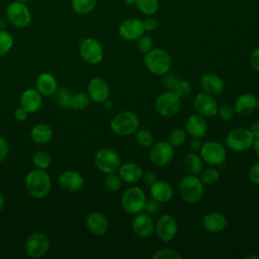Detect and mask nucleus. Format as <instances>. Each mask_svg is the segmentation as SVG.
Segmentation results:
<instances>
[{"instance_id":"nucleus-1","label":"nucleus","mask_w":259,"mask_h":259,"mask_svg":"<svg viewBox=\"0 0 259 259\" xmlns=\"http://www.w3.org/2000/svg\"><path fill=\"white\" fill-rule=\"evenodd\" d=\"M24 187L27 193L34 198H44L48 196L52 188L50 174L44 169L29 171L24 178Z\"/></svg>"},{"instance_id":"nucleus-2","label":"nucleus","mask_w":259,"mask_h":259,"mask_svg":"<svg viewBox=\"0 0 259 259\" xmlns=\"http://www.w3.org/2000/svg\"><path fill=\"white\" fill-rule=\"evenodd\" d=\"M144 63L147 70L151 74L156 76H164L171 70L172 58L164 49L156 48L145 54Z\"/></svg>"},{"instance_id":"nucleus-3","label":"nucleus","mask_w":259,"mask_h":259,"mask_svg":"<svg viewBox=\"0 0 259 259\" xmlns=\"http://www.w3.org/2000/svg\"><path fill=\"white\" fill-rule=\"evenodd\" d=\"M109 127L111 132L117 136H131L140 127V119L134 111L123 110L111 118Z\"/></svg>"},{"instance_id":"nucleus-4","label":"nucleus","mask_w":259,"mask_h":259,"mask_svg":"<svg viewBox=\"0 0 259 259\" xmlns=\"http://www.w3.org/2000/svg\"><path fill=\"white\" fill-rule=\"evenodd\" d=\"M203 183L197 175L188 174L178 184V192L181 199L190 204L198 202L203 195Z\"/></svg>"},{"instance_id":"nucleus-5","label":"nucleus","mask_w":259,"mask_h":259,"mask_svg":"<svg viewBox=\"0 0 259 259\" xmlns=\"http://www.w3.org/2000/svg\"><path fill=\"white\" fill-rule=\"evenodd\" d=\"M147 197L145 191L139 186H131L126 188L120 198L122 209L128 214H137L144 210Z\"/></svg>"},{"instance_id":"nucleus-6","label":"nucleus","mask_w":259,"mask_h":259,"mask_svg":"<svg viewBox=\"0 0 259 259\" xmlns=\"http://www.w3.org/2000/svg\"><path fill=\"white\" fill-rule=\"evenodd\" d=\"M182 105V99L172 90H167L159 94L154 102V107L158 114L163 117L176 115Z\"/></svg>"},{"instance_id":"nucleus-7","label":"nucleus","mask_w":259,"mask_h":259,"mask_svg":"<svg viewBox=\"0 0 259 259\" xmlns=\"http://www.w3.org/2000/svg\"><path fill=\"white\" fill-rule=\"evenodd\" d=\"M255 138L250 130L243 126L232 128L226 136V145L234 152H245L252 148Z\"/></svg>"},{"instance_id":"nucleus-8","label":"nucleus","mask_w":259,"mask_h":259,"mask_svg":"<svg viewBox=\"0 0 259 259\" xmlns=\"http://www.w3.org/2000/svg\"><path fill=\"white\" fill-rule=\"evenodd\" d=\"M5 15L6 19L18 28H25L31 22V12L27 5L22 2H10L5 9Z\"/></svg>"},{"instance_id":"nucleus-9","label":"nucleus","mask_w":259,"mask_h":259,"mask_svg":"<svg viewBox=\"0 0 259 259\" xmlns=\"http://www.w3.org/2000/svg\"><path fill=\"white\" fill-rule=\"evenodd\" d=\"M94 164L100 172L109 174L117 172L121 161L117 152L109 148H102L95 153Z\"/></svg>"},{"instance_id":"nucleus-10","label":"nucleus","mask_w":259,"mask_h":259,"mask_svg":"<svg viewBox=\"0 0 259 259\" xmlns=\"http://www.w3.org/2000/svg\"><path fill=\"white\" fill-rule=\"evenodd\" d=\"M51 240L42 232H33L27 236L24 242V250L31 258L44 257L50 250Z\"/></svg>"},{"instance_id":"nucleus-11","label":"nucleus","mask_w":259,"mask_h":259,"mask_svg":"<svg viewBox=\"0 0 259 259\" xmlns=\"http://www.w3.org/2000/svg\"><path fill=\"white\" fill-rule=\"evenodd\" d=\"M199 155L206 164L210 166H220L226 161L227 150L220 142L206 141L201 144Z\"/></svg>"},{"instance_id":"nucleus-12","label":"nucleus","mask_w":259,"mask_h":259,"mask_svg":"<svg viewBox=\"0 0 259 259\" xmlns=\"http://www.w3.org/2000/svg\"><path fill=\"white\" fill-rule=\"evenodd\" d=\"M78 50L80 57L90 65H97L103 60V48L96 38H83L79 44Z\"/></svg>"},{"instance_id":"nucleus-13","label":"nucleus","mask_w":259,"mask_h":259,"mask_svg":"<svg viewBox=\"0 0 259 259\" xmlns=\"http://www.w3.org/2000/svg\"><path fill=\"white\" fill-rule=\"evenodd\" d=\"M157 238L164 243L171 242L175 239L178 233V223L175 217L169 213H165L159 217L155 223V230Z\"/></svg>"},{"instance_id":"nucleus-14","label":"nucleus","mask_w":259,"mask_h":259,"mask_svg":"<svg viewBox=\"0 0 259 259\" xmlns=\"http://www.w3.org/2000/svg\"><path fill=\"white\" fill-rule=\"evenodd\" d=\"M174 158V147L168 141H160L151 146L149 152L150 162L156 167H164Z\"/></svg>"},{"instance_id":"nucleus-15","label":"nucleus","mask_w":259,"mask_h":259,"mask_svg":"<svg viewBox=\"0 0 259 259\" xmlns=\"http://www.w3.org/2000/svg\"><path fill=\"white\" fill-rule=\"evenodd\" d=\"M192 105L196 113L206 117H212L218 114V102L214 97L205 92L197 93L192 100Z\"/></svg>"},{"instance_id":"nucleus-16","label":"nucleus","mask_w":259,"mask_h":259,"mask_svg":"<svg viewBox=\"0 0 259 259\" xmlns=\"http://www.w3.org/2000/svg\"><path fill=\"white\" fill-rule=\"evenodd\" d=\"M155 230V223L151 214L140 212L135 214L132 221V231L134 235L140 239H147L152 236Z\"/></svg>"},{"instance_id":"nucleus-17","label":"nucleus","mask_w":259,"mask_h":259,"mask_svg":"<svg viewBox=\"0 0 259 259\" xmlns=\"http://www.w3.org/2000/svg\"><path fill=\"white\" fill-rule=\"evenodd\" d=\"M87 94L90 100L96 103H103L110 94L108 82L102 77H93L87 85Z\"/></svg>"},{"instance_id":"nucleus-18","label":"nucleus","mask_w":259,"mask_h":259,"mask_svg":"<svg viewBox=\"0 0 259 259\" xmlns=\"http://www.w3.org/2000/svg\"><path fill=\"white\" fill-rule=\"evenodd\" d=\"M145 31L143 21L136 17L124 19L118 26V34L125 40H137Z\"/></svg>"},{"instance_id":"nucleus-19","label":"nucleus","mask_w":259,"mask_h":259,"mask_svg":"<svg viewBox=\"0 0 259 259\" xmlns=\"http://www.w3.org/2000/svg\"><path fill=\"white\" fill-rule=\"evenodd\" d=\"M58 182L63 190L67 192H76L83 188L85 180L79 172L67 170L60 174Z\"/></svg>"},{"instance_id":"nucleus-20","label":"nucleus","mask_w":259,"mask_h":259,"mask_svg":"<svg viewBox=\"0 0 259 259\" xmlns=\"http://www.w3.org/2000/svg\"><path fill=\"white\" fill-rule=\"evenodd\" d=\"M87 230L94 236H102L109 229L108 219L100 211H92L85 219Z\"/></svg>"},{"instance_id":"nucleus-21","label":"nucleus","mask_w":259,"mask_h":259,"mask_svg":"<svg viewBox=\"0 0 259 259\" xmlns=\"http://www.w3.org/2000/svg\"><path fill=\"white\" fill-rule=\"evenodd\" d=\"M207 128L205 117L196 112L189 115L185 121V132L192 138L202 139L206 135Z\"/></svg>"},{"instance_id":"nucleus-22","label":"nucleus","mask_w":259,"mask_h":259,"mask_svg":"<svg viewBox=\"0 0 259 259\" xmlns=\"http://www.w3.org/2000/svg\"><path fill=\"white\" fill-rule=\"evenodd\" d=\"M200 87L203 92L212 96L220 95L225 90L224 80L214 73H205L200 78Z\"/></svg>"},{"instance_id":"nucleus-23","label":"nucleus","mask_w":259,"mask_h":259,"mask_svg":"<svg viewBox=\"0 0 259 259\" xmlns=\"http://www.w3.org/2000/svg\"><path fill=\"white\" fill-rule=\"evenodd\" d=\"M228 225V221L225 214L219 211H210L203 215L202 227L208 233H221Z\"/></svg>"},{"instance_id":"nucleus-24","label":"nucleus","mask_w":259,"mask_h":259,"mask_svg":"<svg viewBox=\"0 0 259 259\" xmlns=\"http://www.w3.org/2000/svg\"><path fill=\"white\" fill-rule=\"evenodd\" d=\"M42 103V95L34 88H27L20 95V106L28 113L39 110Z\"/></svg>"},{"instance_id":"nucleus-25","label":"nucleus","mask_w":259,"mask_h":259,"mask_svg":"<svg viewBox=\"0 0 259 259\" xmlns=\"http://www.w3.org/2000/svg\"><path fill=\"white\" fill-rule=\"evenodd\" d=\"M151 198L157 200L160 203H166L171 200L174 194L172 185L165 180H157L151 186H149Z\"/></svg>"},{"instance_id":"nucleus-26","label":"nucleus","mask_w":259,"mask_h":259,"mask_svg":"<svg viewBox=\"0 0 259 259\" xmlns=\"http://www.w3.org/2000/svg\"><path fill=\"white\" fill-rule=\"evenodd\" d=\"M143 169L142 167L135 162H125L123 164H120L117 174L119 175L120 179L128 184H134L139 182L142 179L143 176Z\"/></svg>"},{"instance_id":"nucleus-27","label":"nucleus","mask_w":259,"mask_h":259,"mask_svg":"<svg viewBox=\"0 0 259 259\" xmlns=\"http://www.w3.org/2000/svg\"><path fill=\"white\" fill-rule=\"evenodd\" d=\"M35 89L42 96H52L58 89V83L56 77L49 73L42 72L35 79Z\"/></svg>"},{"instance_id":"nucleus-28","label":"nucleus","mask_w":259,"mask_h":259,"mask_svg":"<svg viewBox=\"0 0 259 259\" xmlns=\"http://www.w3.org/2000/svg\"><path fill=\"white\" fill-rule=\"evenodd\" d=\"M233 106L236 113L240 115H249L257 108V98L252 93H244L236 98Z\"/></svg>"},{"instance_id":"nucleus-29","label":"nucleus","mask_w":259,"mask_h":259,"mask_svg":"<svg viewBox=\"0 0 259 259\" xmlns=\"http://www.w3.org/2000/svg\"><path fill=\"white\" fill-rule=\"evenodd\" d=\"M30 139L35 143L39 145H44L49 143L54 136V131L51 125L45 122H39L35 125H33L29 133Z\"/></svg>"},{"instance_id":"nucleus-30","label":"nucleus","mask_w":259,"mask_h":259,"mask_svg":"<svg viewBox=\"0 0 259 259\" xmlns=\"http://www.w3.org/2000/svg\"><path fill=\"white\" fill-rule=\"evenodd\" d=\"M182 164L188 174L198 175L203 169V160L196 152H190L185 154L182 160Z\"/></svg>"},{"instance_id":"nucleus-31","label":"nucleus","mask_w":259,"mask_h":259,"mask_svg":"<svg viewBox=\"0 0 259 259\" xmlns=\"http://www.w3.org/2000/svg\"><path fill=\"white\" fill-rule=\"evenodd\" d=\"M97 0H72L71 6L74 12L77 14H88L96 7Z\"/></svg>"},{"instance_id":"nucleus-32","label":"nucleus","mask_w":259,"mask_h":259,"mask_svg":"<svg viewBox=\"0 0 259 259\" xmlns=\"http://www.w3.org/2000/svg\"><path fill=\"white\" fill-rule=\"evenodd\" d=\"M199 174H200L199 178L203 183V185H212L217 183L221 178V174L219 170L214 168V166L203 168Z\"/></svg>"},{"instance_id":"nucleus-33","label":"nucleus","mask_w":259,"mask_h":259,"mask_svg":"<svg viewBox=\"0 0 259 259\" xmlns=\"http://www.w3.org/2000/svg\"><path fill=\"white\" fill-rule=\"evenodd\" d=\"M51 155L45 150H38L32 156V163L37 169H48L51 165Z\"/></svg>"},{"instance_id":"nucleus-34","label":"nucleus","mask_w":259,"mask_h":259,"mask_svg":"<svg viewBox=\"0 0 259 259\" xmlns=\"http://www.w3.org/2000/svg\"><path fill=\"white\" fill-rule=\"evenodd\" d=\"M135 140L137 144L144 148H150L154 142L153 134L147 128H138L135 133Z\"/></svg>"},{"instance_id":"nucleus-35","label":"nucleus","mask_w":259,"mask_h":259,"mask_svg":"<svg viewBox=\"0 0 259 259\" xmlns=\"http://www.w3.org/2000/svg\"><path fill=\"white\" fill-rule=\"evenodd\" d=\"M14 44L13 36L6 29H0V58L7 55Z\"/></svg>"},{"instance_id":"nucleus-36","label":"nucleus","mask_w":259,"mask_h":259,"mask_svg":"<svg viewBox=\"0 0 259 259\" xmlns=\"http://www.w3.org/2000/svg\"><path fill=\"white\" fill-rule=\"evenodd\" d=\"M135 5L141 12L147 15H153L159 9L158 0H136Z\"/></svg>"},{"instance_id":"nucleus-37","label":"nucleus","mask_w":259,"mask_h":259,"mask_svg":"<svg viewBox=\"0 0 259 259\" xmlns=\"http://www.w3.org/2000/svg\"><path fill=\"white\" fill-rule=\"evenodd\" d=\"M89 103H90V98L87 93H84V92L74 93L72 95L70 108L75 110H83L86 107H88Z\"/></svg>"},{"instance_id":"nucleus-38","label":"nucleus","mask_w":259,"mask_h":259,"mask_svg":"<svg viewBox=\"0 0 259 259\" xmlns=\"http://www.w3.org/2000/svg\"><path fill=\"white\" fill-rule=\"evenodd\" d=\"M186 137H187V133L184 130H182L180 127H176V128H173L169 133L168 142L174 148L180 147L185 143Z\"/></svg>"},{"instance_id":"nucleus-39","label":"nucleus","mask_w":259,"mask_h":259,"mask_svg":"<svg viewBox=\"0 0 259 259\" xmlns=\"http://www.w3.org/2000/svg\"><path fill=\"white\" fill-rule=\"evenodd\" d=\"M56 96V101L62 108H70L71 99L73 93L66 88H58L54 94Z\"/></svg>"},{"instance_id":"nucleus-40","label":"nucleus","mask_w":259,"mask_h":259,"mask_svg":"<svg viewBox=\"0 0 259 259\" xmlns=\"http://www.w3.org/2000/svg\"><path fill=\"white\" fill-rule=\"evenodd\" d=\"M103 183H104V187L107 191L116 192L120 189L122 180L120 179L119 175L116 174V172H114V173L106 174V177H105Z\"/></svg>"},{"instance_id":"nucleus-41","label":"nucleus","mask_w":259,"mask_h":259,"mask_svg":"<svg viewBox=\"0 0 259 259\" xmlns=\"http://www.w3.org/2000/svg\"><path fill=\"white\" fill-rule=\"evenodd\" d=\"M153 259H182V254L173 248H161L154 252Z\"/></svg>"},{"instance_id":"nucleus-42","label":"nucleus","mask_w":259,"mask_h":259,"mask_svg":"<svg viewBox=\"0 0 259 259\" xmlns=\"http://www.w3.org/2000/svg\"><path fill=\"white\" fill-rule=\"evenodd\" d=\"M172 91H174L181 99L182 98H185L186 96H188V94L190 93L191 91V86H190V83L186 80H182V79H179L177 81V83L175 84L174 88L172 89Z\"/></svg>"},{"instance_id":"nucleus-43","label":"nucleus","mask_w":259,"mask_h":259,"mask_svg":"<svg viewBox=\"0 0 259 259\" xmlns=\"http://www.w3.org/2000/svg\"><path fill=\"white\" fill-rule=\"evenodd\" d=\"M137 48L138 51L142 54H146L149 51H151L153 49V39L150 35L147 34H143L141 35L138 39H137Z\"/></svg>"},{"instance_id":"nucleus-44","label":"nucleus","mask_w":259,"mask_h":259,"mask_svg":"<svg viewBox=\"0 0 259 259\" xmlns=\"http://www.w3.org/2000/svg\"><path fill=\"white\" fill-rule=\"evenodd\" d=\"M218 114H219L220 118L223 119L224 121H229L235 116L236 111H235L234 106H232L228 103H225V104H222L219 106Z\"/></svg>"},{"instance_id":"nucleus-45","label":"nucleus","mask_w":259,"mask_h":259,"mask_svg":"<svg viewBox=\"0 0 259 259\" xmlns=\"http://www.w3.org/2000/svg\"><path fill=\"white\" fill-rule=\"evenodd\" d=\"M249 180L256 185H259V162L252 164L248 171Z\"/></svg>"},{"instance_id":"nucleus-46","label":"nucleus","mask_w":259,"mask_h":259,"mask_svg":"<svg viewBox=\"0 0 259 259\" xmlns=\"http://www.w3.org/2000/svg\"><path fill=\"white\" fill-rule=\"evenodd\" d=\"M159 208H160V202H158L157 200L151 198V199H149V200L147 199L144 210H145L147 213L153 215V214H156V213L158 212Z\"/></svg>"},{"instance_id":"nucleus-47","label":"nucleus","mask_w":259,"mask_h":259,"mask_svg":"<svg viewBox=\"0 0 259 259\" xmlns=\"http://www.w3.org/2000/svg\"><path fill=\"white\" fill-rule=\"evenodd\" d=\"M250 65L255 71L259 72V47L255 48L253 50V52L251 53V55H250Z\"/></svg>"},{"instance_id":"nucleus-48","label":"nucleus","mask_w":259,"mask_h":259,"mask_svg":"<svg viewBox=\"0 0 259 259\" xmlns=\"http://www.w3.org/2000/svg\"><path fill=\"white\" fill-rule=\"evenodd\" d=\"M178 80L179 78L177 76L167 73L164 75V86L167 87L169 90H172Z\"/></svg>"},{"instance_id":"nucleus-49","label":"nucleus","mask_w":259,"mask_h":259,"mask_svg":"<svg viewBox=\"0 0 259 259\" xmlns=\"http://www.w3.org/2000/svg\"><path fill=\"white\" fill-rule=\"evenodd\" d=\"M143 182L147 185V186H151L153 183H155L158 179H157V175L153 172V171H147L143 173L142 179Z\"/></svg>"},{"instance_id":"nucleus-50","label":"nucleus","mask_w":259,"mask_h":259,"mask_svg":"<svg viewBox=\"0 0 259 259\" xmlns=\"http://www.w3.org/2000/svg\"><path fill=\"white\" fill-rule=\"evenodd\" d=\"M8 151H9V148H8L7 141L5 140V138L0 136V163L6 159L8 155Z\"/></svg>"},{"instance_id":"nucleus-51","label":"nucleus","mask_w":259,"mask_h":259,"mask_svg":"<svg viewBox=\"0 0 259 259\" xmlns=\"http://www.w3.org/2000/svg\"><path fill=\"white\" fill-rule=\"evenodd\" d=\"M143 23H144L145 30H147V31H154L158 28V25H159L158 20L153 17L147 18L145 21H143Z\"/></svg>"},{"instance_id":"nucleus-52","label":"nucleus","mask_w":259,"mask_h":259,"mask_svg":"<svg viewBox=\"0 0 259 259\" xmlns=\"http://www.w3.org/2000/svg\"><path fill=\"white\" fill-rule=\"evenodd\" d=\"M28 112L23 108V107H18L14 111V117L18 121H24L28 117Z\"/></svg>"},{"instance_id":"nucleus-53","label":"nucleus","mask_w":259,"mask_h":259,"mask_svg":"<svg viewBox=\"0 0 259 259\" xmlns=\"http://www.w3.org/2000/svg\"><path fill=\"white\" fill-rule=\"evenodd\" d=\"M199 140H200V139L193 138V139L190 141V143H189V148H190V150H191L192 152H197V151H199V149H200V147H201V143H200Z\"/></svg>"},{"instance_id":"nucleus-54","label":"nucleus","mask_w":259,"mask_h":259,"mask_svg":"<svg viewBox=\"0 0 259 259\" xmlns=\"http://www.w3.org/2000/svg\"><path fill=\"white\" fill-rule=\"evenodd\" d=\"M251 134L253 135V137L256 139V138H259V120H255L251 123L250 127H249Z\"/></svg>"},{"instance_id":"nucleus-55","label":"nucleus","mask_w":259,"mask_h":259,"mask_svg":"<svg viewBox=\"0 0 259 259\" xmlns=\"http://www.w3.org/2000/svg\"><path fill=\"white\" fill-rule=\"evenodd\" d=\"M252 148L254 149L255 153L259 156V138H256V139L254 140V143H253Z\"/></svg>"},{"instance_id":"nucleus-56","label":"nucleus","mask_w":259,"mask_h":259,"mask_svg":"<svg viewBox=\"0 0 259 259\" xmlns=\"http://www.w3.org/2000/svg\"><path fill=\"white\" fill-rule=\"evenodd\" d=\"M4 205H5V199H4V196L0 193V211L4 208Z\"/></svg>"},{"instance_id":"nucleus-57","label":"nucleus","mask_w":259,"mask_h":259,"mask_svg":"<svg viewBox=\"0 0 259 259\" xmlns=\"http://www.w3.org/2000/svg\"><path fill=\"white\" fill-rule=\"evenodd\" d=\"M6 24H7V22H6V19H4V18H1V19H0V29H5V27H6Z\"/></svg>"},{"instance_id":"nucleus-58","label":"nucleus","mask_w":259,"mask_h":259,"mask_svg":"<svg viewBox=\"0 0 259 259\" xmlns=\"http://www.w3.org/2000/svg\"><path fill=\"white\" fill-rule=\"evenodd\" d=\"M123 1H124L125 4H127V5H133V4L136 3V0H123Z\"/></svg>"},{"instance_id":"nucleus-59","label":"nucleus","mask_w":259,"mask_h":259,"mask_svg":"<svg viewBox=\"0 0 259 259\" xmlns=\"http://www.w3.org/2000/svg\"><path fill=\"white\" fill-rule=\"evenodd\" d=\"M246 258H248V259L249 258H257V259H259V256H256V255H251L250 256V255H248V256H246Z\"/></svg>"},{"instance_id":"nucleus-60","label":"nucleus","mask_w":259,"mask_h":259,"mask_svg":"<svg viewBox=\"0 0 259 259\" xmlns=\"http://www.w3.org/2000/svg\"><path fill=\"white\" fill-rule=\"evenodd\" d=\"M13 1H17V2H22V3H25V2H27L28 0H13Z\"/></svg>"},{"instance_id":"nucleus-61","label":"nucleus","mask_w":259,"mask_h":259,"mask_svg":"<svg viewBox=\"0 0 259 259\" xmlns=\"http://www.w3.org/2000/svg\"><path fill=\"white\" fill-rule=\"evenodd\" d=\"M257 108H259V98H257Z\"/></svg>"}]
</instances>
